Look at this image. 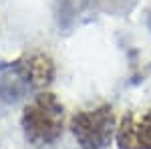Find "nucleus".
Masks as SVG:
<instances>
[{
	"mask_svg": "<svg viewBox=\"0 0 151 149\" xmlns=\"http://www.w3.org/2000/svg\"><path fill=\"white\" fill-rule=\"evenodd\" d=\"M55 77V65L48 55L32 53L14 60L0 77V97L8 103L38 93Z\"/></svg>",
	"mask_w": 151,
	"mask_h": 149,
	"instance_id": "nucleus-1",
	"label": "nucleus"
},
{
	"mask_svg": "<svg viewBox=\"0 0 151 149\" xmlns=\"http://www.w3.org/2000/svg\"><path fill=\"white\" fill-rule=\"evenodd\" d=\"M65 127V107L52 93H38L22 113L24 137L35 145L55 143Z\"/></svg>",
	"mask_w": 151,
	"mask_h": 149,
	"instance_id": "nucleus-2",
	"label": "nucleus"
},
{
	"mask_svg": "<svg viewBox=\"0 0 151 149\" xmlns=\"http://www.w3.org/2000/svg\"><path fill=\"white\" fill-rule=\"evenodd\" d=\"M70 131L83 149H103L117 133V119L111 105L81 111L70 119Z\"/></svg>",
	"mask_w": 151,
	"mask_h": 149,
	"instance_id": "nucleus-3",
	"label": "nucleus"
},
{
	"mask_svg": "<svg viewBox=\"0 0 151 149\" xmlns=\"http://www.w3.org/2000/svg\"><path fill=\"white\" fill-rule=\"evenodd\" d=\"M115 135L119 149H151V109L127 113Z\"/></svg>",
	"mask_w": 151,
	"mask_h": 149,
	"instance_id": "nucleus-4",
	"label": "nucleus"
},
{
	"mask_svg": "<svg viewBox=\"0 0 151 149\" xmlns=\"http://www.w3.org/2000/svg\"><path fill=\"white\" fill-rule=\"evenodd\" d=\"M149 26H151V18H149Z\"/></svg>",
	"mask_w": 151,
	"mask_h": 149,
	"instance_id": "nucleus-5",
	"label": "nucleus"
}]
</instances>
